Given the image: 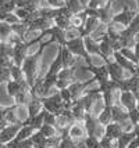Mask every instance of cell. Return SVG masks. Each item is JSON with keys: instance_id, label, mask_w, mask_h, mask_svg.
Returning <instances> with one entry per match:
<instances>
[{"instance_id": "obj_48", "label": "cell", "mask_w": 139, "mask_h": 148, "mask_svg": "<svg viewBox=\"0 0 139 148\" xmlns=\"http://www.w3.org/2000/svg\"><path fill=\"white\" fill-rule=\"evenodd\" d=\"M133 129H135V132H136V136H139V122L133 126Z\"/></svg>"}, {"instance_id": "obj_52", "label": "cell", "mask_w": 139, "mask_h": 148, "mask_svg": "<svg viewBox=\"0 0 139 148\" xmlns=\"http://www.w3.org/2000/svg\"><path fill=\"white\" fill-rule=\"evenodd\" d=\"M138 11H139V3H138Z\"/></svg>"}, {"instance_id": "obj_14", "label": "cell", "mask_w": 139, "mask_h": 148, "mask_svg": "<svg viewBox=\"0 0 139 148\" xmlns=\"http://www.w3.org/2000/svg\"><path fill=\"white\" fill-rule=\"evenodd\" d=\"M53 25H54V19L53 18L43 17V15H38V17L29 24V29L43 32V31H46V29H49V28H52Z\"/></svg>"}, {"instance_id": "obj_40", "label": "cell", "mask_w": 139, "mask_h": 148, "mask_svg": "<svg viewBox=\"0 0 139 148\" xmlns=\"http://www.w3.org/2000/svg\"><path fill=\"white\" fill-rule=\"evenodd\" d=\"M8 80H11V72H10V68L0 66V84L7 83Z\"/></svg>"}, {"instance_id": "obj_45", "label": "cell", "mask_w": 139, "mask_h": 148, "mask_svg": "<svg viewBox=\"0 0 139 148\" xmlns=\"http://www.w3.org/2000/svg\"><path fill=\"white\" fill-rule=\"evenodd\" d=\"M47 6L52 7V8H60V7H64L67 4V0H46Z\"/></svg>"}, {"instance_id": "obj_26", "label": "cell", "mask_w": 139, "mask_h": 148, "mask_svg": "<svg viewBox=\"0 0 139 148\" xmlns=\"http://www.w3.org/2000/svg\"><path fill=\"white\" fill-rule=\"evenodd\" d=\"M88 18V15H86L85 10L84 11H81V13H77V14H73L71 15V26H75V28H78V29H82L84 25H85V21Z\"/></svg>"}, {"instance_id": "obj_5", "label": "cell", "mask_w": 139, "mask_h": 148, "mask_svg": "<svg viewBox=\"0 0 139 148\" xmlns=\"http://www.w3.org/2000/svg\"><path fill=\"white\" fill-rule=\"evenodd\" d=\"M136 14H138V10H132L131 7L124 6L122 7V10H121L120 13L114 14L113 21H114V22H117V24H121L122 26H125L127 28V26L132 22V19L136 17Z\"/></svg>"}, {"instance_id": "obj_16", "label": "cell", "mask_w": 139, "mask_h": 148, "mask_svg": "<svg viewBox=\"0 0 139 148\" xmlns=\"http://www.w3.org/2000/svg\"><path fill=\"white\" fill-rule=\"evenodd\" d=\"M59 51L61 54V60H63V66L64 68H71V66H75L77 64V58L73 53L67 49L66 46H59Z\"/></svg>"}, {"instance_id": "obj_9", "label": "cell", "mask_w": 139, "mask_h": 148, "mask_svg": "<svg viewBox=\"0 0 139 148\" xmlns=\"http://www.w3.org/2000/svg\"><path fill=\"white\" fill-rule=\"evenodd\" d=\"M21 127H22V123L6 125L4 127H1L0 129V144H8L11 140H14Z\"/></svg>"}, {"instance_id": "obj_37", "label": "cell", "mask_w": 139, "mask_h": 148, "mask_svg": "<svg viewBox=\"0 0 139 148\" xmlns=\"http://www.w3.org/2000/svg\"><path fill=\"white\" fill-rule=\"evenodd\" d=\"M61 141V134L54 136V137H47L45 143V148H59Z\"/></svg>"}, {"instance_id": "obj_19", "label": "cell", "mask_w": 139, "mask_h": 148, "mask_svg": "<svg viewBox=\"0 0 139 148\" xmlns=\"http://www.w3.org/2000/svg\"><path fill=\"white\" fill-rule=\"evenodd\" d=\"M135 137H136L135 129L124 130V133L120 136L118 140H117V148H128V145L131 144V141H132Z\"/></svg>"}, {"instance_id": "obj_22", "label": "cell", "mask_w": 139, "mask_h": 148, "mask_svg": "<svg viewBox=\"0 0 139 148\" xmlns=\"http://www.w3.org/2000/svg\"><path fill=\"white\" fill-rule=\"evenodd\" d=\"M13 100H14V104H17V105L28 107L29 103L33 100V96H32V93H31V89H29V90L21 91L20 94H17V96L14 97Z\"/></svg>"}, {"instance_id": "obj_50", "label": "cell", "mask_w": 139, "mask_h": 148, "mask_svg": "<svg viewBox=\"0 0 139 148\" xmlns=\"http://www.w3.org/2000/svg\"><path fill=\"white\" fill-rule=\"evenodd\" d=\"M0 148H8V145L7 144H0Z\"/></svg>"}, {"instance_id": "obj_28", "label": "cell", "mask_w": 139, "mask_h": 148, "mask_svg": "<svg viewBox=\"0 0 139 148\" xmlns=\"http://www.w3.org/2000/svg\"><path fill=\"white\" fill-rule=\"evenodd\" d=\"M13 35V28L6 21H0V42H7Z\"/></svg>"}, {"instance_id": "obj_12", "label": "cell", "mask_w": 139, "mask_h": 148, "mask_svg": "<svg viewBox=\"0 0 139 148\" xmlns=\"http://www.w3.org/2000/svg\"><path fill=\"white\" fill-rule=\"evenodd\" d=\"M68 133H70V137L73 138L75 144L77 143H84L85 140V137L88 136V132H86V127H85V123L84 122H80V121H77V122L74 123L73 126L70 127L68 130Z\"/></svg>"}, {"instance_id": "obj_24", "label": "cell", "mask_w": 139, "mask_h": 148, "mask_svg": "<svg viewBox=\"0 0 139 148\" xmlns=\"http://www.w3.org/2000/svg\"><path fill=\"white\" fill-rule=\"evenodd\" d=\"M98 121L100 122V125L106 126L109 123L113 122V114H111V107H106L103 105V108L100 110V112L98 114Z\"/></svg>"}, {"instance_id": "obj_25", "label": "cell", "mask_w": 139, "mask_h": 148, "mask_svg": "<svg viewBox=\"0 0 139 148\" xmlns=\"http://www.w3.org/2000/svg\"><path fill=\"white\" fill-rule=\"evenodd\" d=\"M27 108H28V118H32V116L38 115L39 112H42L45 110L43 108V103H42L40 98H33Z\"/></svg>"}, {"instance_id": "obj_7", "label": "cell", "mask_w": 139, "mask_h": 148, "mask_svg": "<svg viewBox=\"0 0 139 148\" xmlns=\"http://www.w3.org/2000/svg\"><path fill=\"white\" fill-rule=\"evenodd\" d=\"M29 47L31 45L27 43V42H24V40H21L18 43H15L13 47V60H14V64L21 66L22 62H24V60L27 58L28 56V50H29Z\"/></svg>"}, {"instance_id": "obj_38", "label": "cell", "mask_w": 139, "mask_h": 148, "mask_svg": "<svg viewBox=\"0 0 139 148\" xmlns=\"http://www.w3.org/2000/svg\"><path fill=\"white\" fill-rule=\"evenodd\" d=\"M100 144H102V148H117V140L110 138L107 136H103L100 138Z\"/></svg>"}, {"instance_id": "obj_30", "label": "cell", "mask_w": 139, "mask_h": 148, "mask_svg": "<svg viewBox=\"0 0 139 148\" xmlns=\"http://www.w3.org/2000/svg\"><path fill=\"white\" fill-rule=\"evenodd\" d=\"M46 136L43 134L40 130H36L32 136H31V140L33 141L35 148H45V143H46Z\"/></svg>"}, {"instance_id": "obj_1", "label": "cell", "mask_w": 139, "mask_h": 148, "mask_svg": "<svg viewBox=\"0 0 139 148\" xmlns=\"http://www.w3.org/2000/svg\"><path fill=\"white\" fill-rule=\"evenodd\" d=\"M49 45H50V40L40 43V45H39V49H38V51L32 53V54H28L27 58L24 60L22 65H21L22 71H24V73H25V79H27L28 84H29L31 87H32L33 83L36 82V79L39 77L40 57H42V54H43L45 47H47Z\"/></svg>"}, {"instance_id": "obj_33", "label": "cell", "mask_w": 139, "mask_h": 148, "mask_svg": "<svg viewBox=\"0 0 139 148\" xmlns=\"http://www.w3.org/2000/svg\"><path fill=\"white\" fill-rule=\"evenodd\" d=\"M11 28H13V32L15 33V35H18L21 39L25 36V33L28 32V29H29V25H28L27 22H22V21H20V22H17V24H13L11 25Z\"/></svg>"}, {"instance_id": "obj_10", "label": "cell", "mask_w": 139, "mask_h": 148, "mask_svg": "<svg viewBox=\"0 0 139 148\" xmlns=\"http://www.w3.org/2000/svg\"><path fill=\"white\" fill-rule=\"evenodd\" d=\"M118 104L127 111L133 110V108H136V96L129 90H120Z\"/></svg>"}, {"instance_id": "obj_44", "label": "cell", "mask_w": 139, "mask_h": 148, "mask_svg": "<svg viewBox=\"0 0 139 148\" xmlns=\"http://www.w3.org/2000/svg\"><path fill=\"white\" fill-rule=\"evenodd\" d=\"M45 123L46 125H57V115H54L52 112H49L46 111V114H45Z\"/></svg>"}, {"instance_id": "obj_34", "label": "cell", "mask_w": 139, "mask_h": 148, "mask_svg": "<svg viewBox=\"0 0 139 148\" xmlns=\"http://www.w3.org/2000/svg\"><path fill=\"white\" fill-rule=\"evenodd\" d=\"M82 145L85 148H102L100 138H98L96 136H86Z\"/></svg>"}, {"instance_id": "obj_2", "label": "cell", "mask_w": 139, "mask_h": 148, "mask_svg": "<svg viewBox=\"0 0 139 148\" xmlns=\"http://www.w3.org/2000/svg\"><path fill=\"white\" fill-rule=\"evenodd\" d=\"M66 47L73 53L75 57H82L84 58V60H85V62H86V65L92 64V61H91V56H89V53L86 51L85 39H84V36H78V38H75V39H70V40H67Z\"/></svg>"}, {"instance_id": "obj_15", "label": "cell", "mask_w": 139, "mask_h": 148, "mask_svg": "<svg viewBox=\"0 0 139 148\" xmlns=\"http://www.w3.org/2000/svg\"><path fill=\"white\" fill-rule=\"evenodd\" d=\"M120 90H129L135 96L139 94V75H132L120 82Z\"/></svg>"}, {"instance_id": "obj_39", "label": "cell", "mask_w": 139, "mask_h": 148, "mask_svg": "<svg viewBox=\"0 0 139 148\" xmlns=\"http://www.w3.org/2000/svg\"><path fill=\"white\" fill-rule=\"evenodd\" d=\"M109 1H110V0H89L86 7L93 8V10H100V8H103V7L106 6Z\"/></svg>"}, {"instance_id": "obj_47", "label": "cell", "mask_w": 139, "mask_h": 148, "mask_svg": "<svg viewBox=\"0 0 139 148\" xmlns=\"http://www.w3.org/2000/svg\"><path fill=\"white\" fill-rule=\"evenodd\" d=\"M133 50H135V54H136V58H138V62H139V40L136 42V45L133 47Z\"/></svg>"}, {"instance_id": "obj_21", "label": "cell", "mask_w": 139, "mask_h": 148, "mask_svg": "<svg viewBox=\"0 0 139 148\" xmlns=\"http://www.w3.org/2000/svg\"><path fill=\"white\" fill-rule=\"evenodd\" d=\"M113 17H114V13H113V3L109 1L103 8L99 10V19L103 24H109V22L113 21Z\"/></svg>"}, {"instance_id": "obj_46", "label": "cell", "mask_w": 139, "mask_h": 148, "mask_svg": "<svg viewBox=\"0 0 139 148\" xmlns=\"http://www.w3.org/2000/svg\"><path fill=\"white\" fill-rule=\"evenodd\" d=\"M128 148H139V136H136L132 141H131V144L128 145Z\"/></svg>"}, {"instance_id": "obj_27", "label": "cell", "mask_w": 139, "mask_h": 148, "mask_svg": "<svg viewBox=\"0 0 139 148\" xmlns=\"http://www.w3.org/2000/svg\"><path fill=\"white\" fill-rule=\"evenodd\" d=\"M64 66H63V60H61V54H60V51L57 53V56H56V58L53 60V62L50 64V66H49V69H47V75H59V72L63 69Z\"/></svg>"}, {"instance_id": "obj_51", "label": "cell", "mask_w": 139, "mask_h": 148, "mask_svg": "<svg viewBox=\"0 0 139 148\" xmlns=\"http://www.w3.org/2000/svg\"><path fill=\"white\" fill-rule=\"evenodd\" d=\"M74 148H84V147H82V145H81V147H80V145H75Z\"/></svg>"}, {"instance_id": "obj_31", "label": "cell", "mask_w": 139, "mask_h": 148, "mask_svg": "<svg viewBox=\"0 0 139 148\" xmlns=\"http://www.w3.org/2000/svg\"><path fill=\"white\" fill-rule=\"evenodd\" d=\"M75 145H77V144H75V141H74L73 138L70 137L68 130L61 132V141H60L59 148H74Z\"/></svg>"}, {"instance_id": "obj_6", "label": "cell", "mask_w": 139, "mask_h": 148, "mask_svg": "<svg viewBox=\"0 0 139 148\" xmlns=\"http://www.w3.org/2000/svg\"><path fill=\"white\" fill-rule=\"evenodd\" d=\"M107 65V71H109V75H110V79H113L114 82H117L120 84V82H122L124 79H127L125 75L127 73H129V72H127L118 62H115L114 60H110V61H107L106 62ZM131 75V73H129Z\"/></svg>"}, {"instance_id": "obj_4", "label": "cell", "mask_w": 139, "mask_h": 148, "mask_svg": "<svg viewBox=\"0 0 139 148\" xmlns=\"http://www.w3.org/2000/svg\"><path fill=\"white\" fill-rule=\"evenodd\" d=\"M77 80L75 77V66H71V68H63L61 71L59 72V77H57V83H56V87L57 89H64V87H68L71 83H74Z\"/></svg>"}, {"instance_id": "obj_17", "label": "cell", "mask_w": 139, "mask_h": 148, "mask_svg": "<svg viewBox=\"0 0 139 148\" xmlns=\"http://www.w3.org/2000/svg\"><path fill=\"white\" fill-rule=\"evenodd\" d=\"M102 24V21H100L98 17H88L85 21V25L84 28L81 29V33H82V36L85 38V36H91L96 29H98V26Z\"/></svg>"}, {"instance_id": "obj_29", "label": "cell", "mask_w": 139, "mask_h": 148, "mask_svg": "<svg viewBox=\"0 0 139 148\" xmlns=\"http://www.w3.org/2000/svg\"><path fill=\"white\" fill-rule=\"evenodd\" d=\"M35 132H36V129H33L31 125H22V127L20 129L18 134L15 136V138H14V140L20 141V140H25V138H29V137H31V136H32Z\"/></svg>"}, {"instance_id": "obj_18", "label": "cell", "mask_w": 139, "mask_h": 148, "mask_svg": "<svg viewBox=\"0 0 139 148\" xmlns=\"http://www.w3.org/2000/svg\"><path fill=\"white\" fill-rule=\"evenodd\" d=\"M124 133V127L122 125H120L117 122H111L104 126V136L114 138V140H118V137Z\"/></svg>"}, {"instance_id": "obj_3", "label": "cell", "mask_w": 139, "mask_h": 148, "mask_svg": "<svg viewBox=\"0 0 139 148\" xmlns=\"http://www.w3.org/2000/svg\"><path fill=\"white\" fill-rule=\"evenodd\" d=\"M42 100V103H43V108L49 112H52L54 115H60L63 111L67 108L66 103L63 101V98H61V94H60V91H56L53 94H50V96L47 97H43V98H40Z\"/></svg>"}, {"instance_id": "obj_49", "label": "cell", "mask_w": 139, "mask_h": 148, "mask_svg": "<svg viewBox=\"0 0 139 148\" xmlns=\"http://www.w3.org/2000/svg\"><path fill=\"white\" fill-rule=\"evenodd\" d=\"M136 108L139 110V94L136 96Z\"/></svg>"}, {"instance_id": "obj_32", "label": "cell", "mask_w": 139, "mask_h": 148, "mask_svg": "<svg viewBox=\"0 0 139 148\" xmlns=\"http://www.w3.org/2000/svg\"><path fill=\"white\" fill-rule=\"evenodd\" d=\"M66 6L70 8V11H71L73 14L81 13V11H84V10L86 8V6L81 1V0H67Z\"/></svg>"}, {"instance_id": "obj_11", "label": "cell", "mask_w": 139, "mask_h": 148, "mask_svg": "<svg viewBox=\"0 0 139 148\" xmlns=\"http://www.w3.org/2000/svg\"><path fill=\"white\" fill-rule=\"evenodd\" d=\"M6 89H7V94L14 98V97L17 96V94H20L21 91L24 90H29L31 89V86L28 84L27 80H8L6 83Z\"/></svg>"}, {"instance_id": "obj_35", "label": "cell", "mask_w": 139, "mask_h": 148, "mask_svg": "<svg viewBox=\"0 0 139 148\" xmlns=\"http://www.w3.org/2000/svg\"><path fill=\"white\" fill-rule=\"evenodd\" d=\"M39 130L46 136V137H54V136L61 134V133L59 132V129H57L54 125H46V123H43V125H42V127H40Z\"/></svg>"}, {"instance_id": "obj_20", "label": "cell", "mask_w": 139, "mask_h": 148, "mask_svg": "<svg viewBox=\"0 0 139 148\" xmlns=\"http://www.w3.org/2000/svg\"><path fill=\"white\" fill-rule=\"evenodd\" d=\"M85 47L86 51L89 53V56H99L102 57V53H100V47H99V42L95 40L92 36H85Z\"/></svg>"}, {"instance_id": "obj_41", "label": "cell", "mask_w": 139, "mask_h": 148, "mask_svg": "<svg viewBox=\"0 0 139 148\" xmlns=\"http://www.w3.org/2000/svg\"><path fill=\"white\" fill-rule=\"evenodd\" d=\"M127 29H128L131 33H133L135 36L139 33V11H138V14H136V17L132 19V22L127 26Z\"/></svg>"}, {"instance_id": "obj_8", "label": "cell", "mask_w": 139, "mask_h": 148, "mask_svg": "<svg viewBox=\"0 0 139 148\" xmlns=\"http://www.w3.org/2000/svg\"><path fill=\"white\" fill-rule=\"evenodd\" d=\"M93 82H96V79L95 77H91V79H88L85 82H80V80H75L74 83H71L68 86V89L71 91V96H73V100H78L80 97H82L84 94L86 93V89L93 83Z\"/></svg>"}, {"instance_id": "obj_42", "label": "cell", "mask_w": 139, "mask_h": 148, "mask_svg": "<svg viewBox=\"0 0 139 148\" xmlns=\"http://www.w3.org/2000/svg\"><path fill=\"white\" fill-rule=\"evenodd\" d=\"M128 116H129V122L132 126H135L139 122V110L138 108H133V110L128 111Z\"/></svg>"}, {"instance_id": "obj_53", "label": "cell", "mask_w": 139, "mask_h": 148, "mask_svg": "<svg viewBox=\"0 0 139 148\" xmlns=\"http://www.w3.org/2000/svg\"><path fill=\"white\" fill-rule=\"evenodd\" d=\"M138 66H139V62H138Z\"/></svg>"}, {"instance_id": "obj_13", "label": "cell", "mask_w": 139, "mask_h": 148, "mask_svg": "<svg viewBox=\"0 0 139 148\" xmlns=\"http://www.w3.org/2000/svg\"><path fill=\"white\" fill-rule=\"evenodd\" d=\"M111 114H113V122H117L120 125H122V127L125 130V125L129 123V116H128V111L124 110L120 104H114L111 107Z\"/></svg>"}, {"instance_id": "obj_43", "label": "cell", "mask_w": 139, "mask_h": 148, "mask_svg": "<svg viewBox=\"0 0 139 148\" xmlns=\"http://www.w3.org/2000/svg\"><path fill=\"white\" fill-rule=\"evenodd\" d=\"M13 65H14L13 57H8V56H3V57H0V66H4V68H11Z\"/></svg>"}, {"instance_id": "obj_23", "label": "cell", "mask_w": 139, "mask_h": 148, "mask_svg": "<svg viewBox=\"0 0 139 148\" xmlns=\"http://www.w3.org/2000/svg\"><path fill=\"white\" fill-rule=\"evenodd\" d=\"M45 114H46V110H43L42 112H39L38 115L32 116V118H28L22 125H31L33 129L39 130L40 127H42V125L45 123Z\"/></svg>"}, {"instance_id": "obj_36", "label": "cell", "mask_w": 139, "mask_h": 148, "mask_svg": "<svg viewBox=\"0 0 139 148\" xmlns=\"http://www.w3.org/2000/svg\"><path fill=\"white\" fill-rule=\"evenodd\" d=\"M10 72H11V79L13 80H27L25 79V73L22 71V68L18 66V65L14 64L11 68H10Z\"/></svg>"}]
</instances>
